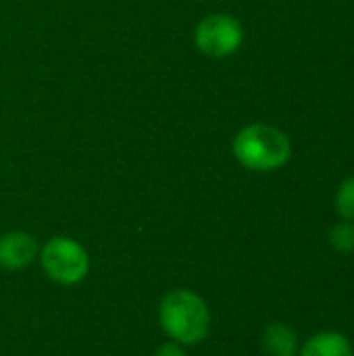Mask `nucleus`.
Masks as SVG:
<instances>
[{"label": "nucleus", "instance_id": "obj_7", "mask_svg": "<svg viewBox=\"0 0 354 356\" xmlns=\"http://www.w3.org/2000/svg\"><path fill=\"white\" fill-rule=\"evenodd\" d=\"M263 346L269 356H294L298 350V338L290 327L273 323L265 330Z\"/></svg>", "mask_w": 354, "mask_h": 356}, {"label": "nucleus", "instance_id": "obj_3", "mask_svg": "<svg viewBox=\"0 0 354 356\" xmlns=\"http://www.w3.org/2000/svg\"><path fill=\"white\" fill-rule=\"evenodd\" d=\"M42 265L54 282L75 284L88 271V254L77 242L54 238L42 250Z\"/></svg>", "mask_w": 354, "mask_h": 356}, {"label": "nucleus", "instance_id": "obj_1", "mask_svg": "<svg viewBox=\"0 0 354 356\" xmlns=\"http://www.w3.org/2000/svg\"><path fill=\"white\" fill-rule=\"evenodd\" d=\"M234 154L250 171H275L290 161L292 146L277 127L255 123L240 129L234 140Z\"/></svg>", "mask_w": 354, "mask_h": 356}, {"label": "nucleus", "instance_id": "obj_8", "mask_svg": "<svg viewBox=\"0 0 354 356\" xmlns=\"http://www.w3.org/2000/svg\"><path fill=\"white\" fill-rule=\"evenodd\" d=\"M336 209L344 221H354V177L340 186L336 194Z\"/></svg>", "mask_w": 354, "mask_h": 356}, {"label": "nucleus", "instance_id": "obj_9", "mask_svg": "<svg viewBox=\"0 0 354 356\" xmlns=\"http://www.w3.org/2000/svg\"><path fill=\"white\" fill-rule=\"evenodd\" d=\"M332 246L340 252H353L354 250V223L342 221L332 229Z\"/></svg>", "mask_w": 354, "mask_h": 356}, {"label": "nucleus", "instance_id": "obj_5", "mask_svg": "<svg viewBox=\"0 0 354 356\" xmlns=\"http://www.w3.org/2000/svg\"><path fill=\"white\" fill-rule=\"evenodd\" d=\"M38 252V244L29 234L13 232L0 238V265L6 269H19L31 263Z\"/></svg>", "mask_w": 354, "mask_h": 356}, {"label": "nucleus", "instance_id": "obj_4", "mask_svg": "<svg viewBox=\"0 0 354 356\" xmlns=\"http://www.w3.org/2000/svg\"><path fill=\"white\" fill-rule=\"evenodd\" d=\"M194 42L209 56H230L242 44V27L230 15H211L198 23Z\"/></svg>", "mask_w": 354, "mask_h": 356}, {"label": "nucleus", "instance_id": "obj_2", "mask_svg": "<svg viewBox=\"0 0 354 356\" xmlns=\"http://www.w3.org/2000/svg\"><path fill=\"white\" fill-rule=\"evenodd\" d=\"M161 323L173 340L196 344L207 336L211 317L200 296H196L194 292L177 290L163 300Z\"/></svg>", "mask_w": 354, "mask_h": 356}, {"label": "nucleus", "instance_id": "obj_10", "mask_svg": "<svg viewBox=\"0 0 354 356\" xmlns=\"http://www.w3.org/2000/svg\"><path fill=\"white\" fill-rule=\"evenodd\" d=\"M156 356H184V353H182L175 344H165V346L156 353Z\"/></svg>", "mask_w": 354, "mask_h": 356}, {"label": "nucleus", "instance_id": "obj_6", "mask_svg": "<svg viewBox=\"0 0 354 356\" xmlns=\"http://www.w3.org/2000/svg\"><path fill=\"white\" fill-rule=\"evenodd\" d=\"M300 356H354V353L346 336L338 332H321L303 346Z\"/></svg>", "mask_w": 354, "mask_h": 356}]
</instances>
